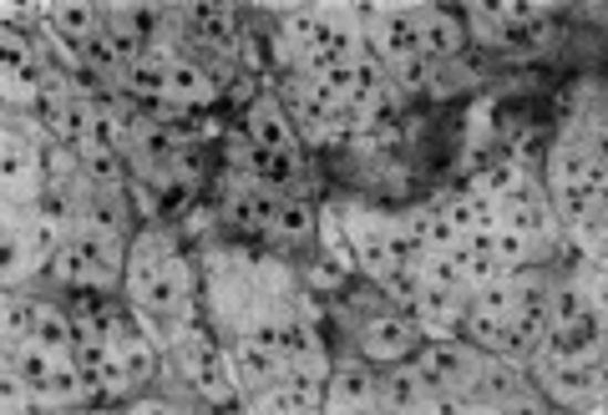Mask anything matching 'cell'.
I'll use <instances>...</instances> for the list:
<instances>
[{"label": "cell", "mask_w": 608, "mask_h": 415, "mask_svg": "<svg viewBox=\"0 0 608 415\" xmlns=\"http://www.w3.org/2000/svg\"><path fill=\"white\" fill-rule=\"evenodd\" d=\"M365 41L381 51L391 66L401 56H416L421 51V11H375V25H370Z\"/></svg>", "instance_id": "6da1fadb"}, {"label": "cell", "mask_w": 608, "mask_h": 415, "mask_svg": "<svg viewBox=\"0 0 608 415\" xmlns=\"http://www.w3.org/2000/svg\"><path fill=\"white\" fill-rule=\"evenodd\" d=\"M324 405H330V411H370V405H381V395L370 385V370L365 365H340L330 375Z\"/></svg>", "instance_id": "7a4b0ae2"}, {"label": "cell", "mask_w": 608, "mask_h": 415, "mask_svg": "<svg viewBox=\"0 0 608 415\" xmlns=\"http://www.w3.org/2000/svg\"><path fill=\"white\" fill-rule=\"evenodd\" d=\"M0 183H6V208H16V198L31 183V143L21 127H6V137H0Z\"/></svg>", "instance_id": "3957f363"}, {"label": "cell", "mask_w": 608, "mask_h": 415, "mask_svg": "<svg viewBox=\"0 0 608 415\" xmlns=\"http://www.w3.org/2000/svg\"><path fill=\"white\" fill-rule=\"evenodd\" d=\"M112 344H117L122 365H127V375L137 380V385H147V380L157 375V350L153 340H143V330L132 320H112Z\"/></svg>", "instance_id": "277c9868"}, {"label": "cell", "mask_w": 608, "mask_h": 415, "mask_svg": "<svg viewBox=\"0 0 608 415\" xmlns=\"http://www.w3.org/2000/svg\"><path fill=\"white\" fill-rule=\"evenodd\" d=\"M477 385H482V401L487 405H533V395H527V385H523V375H517V360H492V365H482L477 370Z\"/></svg>", "instance_id": "5b68a950"}, {"label": "cell", "mask_w": 608, "mask_h": 415, "mask_svg": "<svg viewBox=\"0 0 608 415\" xmlns=\"http://www.w3.org/2000/svg\"><path fill=\"white\" fill-rule=\"evenodd\" d=\"M76 249L86 253V269H92V284H112L122 273V243L117 234H96V228H76Z\"/></svg>", "instance_id": "8992f818"}, {"label": "cell", "mask_w": 608, "mask_h": 415, "mask_svg": "<svg viewBox=\"0 0 608 415\" xmlns=\"http://www.w3.org/2000/svg\"><path fill=\"white\" fill-rule=\"evenodd\" d=\"M167 238H157V234H147V238H137V249H132V263H127V289H132V299H143L147 289L157 284V273L167 269Z\"/></svg>", "instance_id": "52a82bcc"}, {"label": "cell", "mask_w": 608, "mask_h": 415, "mask_svg": "<svg viewBox=\"0 0 608 415\" xmlns=\"http://www.w3.org/2000/svg\"><path fill=\"white\" fill-rule=\"evenodd\" d=\"M360 344H365L370 360H401L411 344H416V324L405 320H370L360 330Z\"/></svg>", "instance_id": "ba28073f"}, {"label": "cell", "mask_w": 608, "mask_h": 415, "mask_svg": "<svg viewBox=\"0 0 608 415\" xmlns=\"http://www.w3.org/2000/svg\"><path fill=\"white\" fill-rule=\"evenodd\" d=\"M249 132H254V147H295V132H289L285 112H279L275 96H259L249 107Z\"/></svg>", "instance_id": "9c48e42d"}, {"label": "cell", "mask_w": 608, "mask_h": 415, "mask_svg": "<svg viewBox=\"0 0 608 415\" xmlns=\"http://www.w3.org/2000/svg\"><path fill=\"white\" fill-rule=\"evenodd\" d=\"M66 218H56V214H41L37 224H31V238H25V259H21V273H37L41 263H51L56 259V249L66 243Z\"/></svg>", "instance_id": "30bf717a"}, {"label": "cell", "mask_w": 608, "mask_h": 415, "mask_svg": "<svg viewBox=\"0 0 608 415\" xmlns=\"http://www.w3.org/2000/svg\"><path fill=\"white\" fill-rule=\"evenodd\" d=\"M234 370L244 375V385H264V391H269L275 380H285V360L254 340H244L239 350H234Z\"/></svg>", "instance_id": "8fae6325"}, {"label": "cell", "mask_w": 608, "mask_h": 415, "mask_svg": "<svg viewBox=\"0 0 608 415\" xmlns=\"http://www.w3.org/2000/svg\"><path fill=\"white\" fill-rule=\"evenodd\" d=\"M183 289H188V273H183L178 259H167V269L157 273V284L137 299V309H147V314H173V309H183Z\"/></svg>", "instance_id": "7c38bea8"}, {"label": "cell", "mask_w": 608, "mask_h": 415, "mask_svg": "<svg viewBox=\"0 0 608 415\" xmlns=\"http://www.w3.org/2000/svg\"><path fill=\"white\" fill-rule=\"evenodd\" d=\"M462 46V25L452 21V15L442 11H421V51L431 56H452V51Z\"/></svg>", "instance_id": "4fadbf2b"}, {"label": "cell", "mask_w": 608, "mask_h": 415, "mask_svg": "<svg viewBox=\"0 0 608 415\" xmlns=\"http://www.w3.org/2000/svg\"><path fill=\"white\" fill-rule=\"evenodd\" d=\"M381 405H385V411H421V405H426V391H421L416 365H411V370H391V375H385Z\"/></svg>", "instance_id": "5bb4252c"}, {"label": "cell", "mask_w": 608, "mask_h": 415, "mask_svg": "<svg viewBox=\"0 0 608 415\" xmlns=\"http://www.w3.org/2000/svg\"><path fill=\"white\" fill-rule=\"evenodd\" d=\"M594 299H598V294H588V284H578V279L558 284V289L548 294V324H553V330H568V324L578 320V314H584Z\"/></svg>", "instance_id": "9a60e30c"}, {"label": "cell", "mask_w": 608, "mask_h": 415, "mask_svg": "<svg viewBox=\"0 0 608 415\" xmlns=\"http://www.w3.org/2000/svg\"><path fill=\"white\" fill-rule=\"evenodd\" d=\"M275 214H279V203H269L264 193H239V198L228 203V224H234V228H249V234L275 228Z\"/></svg>", "instance_id": "2e32d148"}, {"label": "cell", "mask_w": 608, "mask_h": 415, "mask_svg": "<svg viewBox=\"0 0 608 415\" xmlns=\"http://www.w3.org/2000/svg\"><path fill=\"white\" fill-rule=\"evenodd\" d=\"M254 178L264 188H289L295 183V147H254Z\"/></svg>", "instance_id": "e0dca14e"}, {"label": "cell", "mask_w": 608, "mask_h": 415, "mask_svg": "<svg viewBox=\"0 0 608 415\" xmlns=\"http://www.w3.org/2000/svg\"><path fill=\"white\" fill-rule=\"evenodd\" d=\"M492 259L502 263V273L523 269V263L533 259V238L517 234V228H497V234H492Z\"/></svg>", "instance_id": "ac0fdd59"}, {"label": "cell", "mask_w": 608, "mask_h": 415, "mask_svg": "<svg viewBox=\"0 0 608 415\" xmlns=\"http://www.w3.org/2000/svg\"><path fill=\"white\" fill-rule=\"evenodd\" d=\"M193 25H198V37L203 41H214L218 51L228 46V41H234V15L224 11V6H193Z\"/></svg>", "instance_id": "d6986e66"}, {"label": "cell", "mask_w": 608, "mask_h": 415, "mask_svg": "<svg viewBox=\"0 0 608 415\" xmlns=\"http://www.w3.org/2000/svg\"><path fill=\"white\" fill-rule=\"evenodd\" d=\"M37 324H41V304H25V299H6V344L37 340Z\"/></svg>", "instance_id": "ffe728a7"}, {"label": "cell", "mask_w": 608, "mask_h": 415, "mask_svg": "<svg viewBox=\"0 0 608 415\" xmlns=\"http://www.w3.org/2000/svg\"><path fill=\"white\" fill-rule=\"evenodd\" d=\"M167 96H173V102H203V96H208V76H203L198 66L173 61V66H167Z\"/></svg>", "instance_id": "44dd1931"}, {"label": "cell", "mask_w": 608, "mask_h": 415, "mask_svg": "<svg viewBox=\"0 0 608 415\" xmlns=\"http://www.w3.org/2000/svg\"><path fill=\"white\" fill-rule=\"evenodd\" d=\"M51 269H56L61 284H92V269H86V253L76 249V238L66 234V243L56 249V259H51Z\"/></svg>", "instance_id": "7402d4cb"}, {"label": "cell", "mask_w": 608, "mask_h": 415, "mask_svg": "<svg viewBox=\"0 0 608 415\" xmlns=\"http://www.w3.org/2000/svg\"><path fill=\"white\" fill-rule=\"evenodd\" d=\"M523 188V167H517V157H507V163H492L487 173H482V188L487 198H502V193H517Z\"/></svg>", "instance_id": "603a6c76"}, {"label": "cell", "mask_w": 608, "mask_h": 415, "mask_svg": "<svg viewBox=\"0 0 608 415\" xmlns=\"http://www.w3.org/2000/svg\"><path fill=\"white\" fill-rule=\"evenodd\" d=\"M466 334L502 355V340H507V320H497V314H482V309H472V314H466Z\"/></svg>", "instance_id": "cb8c5ba5"}, {"label": "cell", "mask_w": 608, "mask_h": 415, "mask_svg": "<svg viewBox=\"0 0 608 415\" xmlns=\"http://www.w3.org/2000/svg\"><path fill=\"white\" fill-rule=\"evenodd\" d=\"M117 137H122V122L112 112H96L82 143H86V153H117Z\"/></svg>", "instance_id": "d4e9b609"}, {"label": "cell", "mask_w": 608, "mask_h": 415, "mask_svg": "<svg viewBox=\"0 0 608 415\" xmlns=\"http://www.w3.org/2000/svg\"><path fill=\"white\" fill-rule=\"evenodd\" d=\"M122 224V208L112 193H96V198H86V228H96V234H117Z\"/></svg>", "instance_id": "484cf974"}, {"label": "cell", "mask_w": 608, "mask_h": 415, "mask_svg": "<svg viewBox=\"0 0 608 415\" xmlns=\"http://www.w3.org/2000/svg\"><path fill=\"white\" fill-rule=\"evenodd\" d=\"M275 228H279L285 238H310V234H315V214L305 208V203H279Z\"/></svg>", "instance_id": "4316f807"}, {"label": "cell", "mask_w": 608, "mask_h": 415, "mask_svg": "<svg viewBox=\"0 0 608 415\" xmlns=\"http://www.w3.org/2000/svg\"><path fill=\"white\" fill-rule=\"evenodd\" d=\"M96 385H102V391H107V395H127L132 385H137V380L127 375V365H122L117 344H112V350H107V360H102V370H96Z\"/></svg>", "instance_id": "83f0119b"}, {"label": "cell", "mask_w": 608, "mask_h": 415, "mask_svg": "<svg viewBox=\"0 0 608 415\" xmlns=\"http://www.w3.org/2000/svg\"><path fill=\"white\" fill-rule=\"evenodd\" d=\"M76 56H82L86 61V66H96V72H102V76H107V72H117V51H112V41L107 37H86L82 41V46H76Z\"/></svg>", "instance_id": "f1b7e54d"}, {"label": "cell", "mask_w": 608, "mask_h": 415, "mask_svg": "<svg viewBox=\"0 0 608 415\" xmlns=\"http://www.w3.org/2000/svg\"><path fill=\"white\" fill-rule=\"evenodd\" d=\"M395 82L411 86V92H416V86H431V61H426V51H416V56H401V61H395Z\"/></svg>", "instance_id": "f546056e"}, {"label": "cell", "mask_w": 608, "mask_h": 415, "mask_svg": "<svg viewBox=\"0 0 608 415\" xmlns=\"http://www.w3.org/2000/svg\"><path fill=\"white\" fill-rule=\"evenodd\" d=\"M86 173H92L102 188H112V183H117V153H92L86 157Z\"/></svg>", "instance_id": "4dcf8cb0"}, {"label": "cell", "mask_w": 608, "mask_h": 415, "mask_svg": "<svg viewBox=\"0 0 608 415\" xmlns=\"http://www.w3.org/2000/svg\"><path fill=\"white\" fill-rule=\"evenodd\" d=\"M446 224L456 228V234H472V198H462V203H446Z\"/></svg>", "instance_id": "1f68e13d"}]
</instances>
